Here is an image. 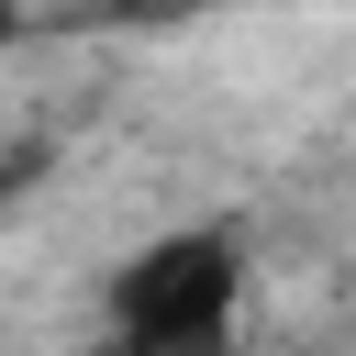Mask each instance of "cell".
<instances>
[{
    "instance_id": "1",
    "label": "cell",
    "mask_w": 356,
    "mask_h": 356,
    "mask_svg": "<svg viewBox=\"0 0 356 356\" xmlns=\"http://www.w3.org/2000/svg\"><path fill=\"white\" fill-rule=\"evenodd\" d=\"M234 300H245V234H234V222H178V234L134 245V256L111 267V289H100L111 334L211 323V312H234Z\"/></svg>"
},
{
    "instance_id": "2",
    "label": "cell",
    "mask_w": 356,
    "mask_h": 356,
    "mask_svg": "<svg viewBox=\"0 0 356 356\" xmlns=\"http://www.w3.org/2000/svg\"><path fill=\"white\" fill-rule=\"evenodd\" d=\"M111 356H234V312H211V323H156V334H111Z\"/></svg>"
},
{
    "instance_id": "3",
    "label": "cell",
    "mask_w": 356,
    "mask_h": 356,
    "mask_svg": "<svg viewBox=\"0 0 356 356\" xmlns=\"http://www.w3.org/2000/svg\"><path fill=\"white\" fill-rule=\"evenodd\" d=\"M0 189H11V178H0Z\"/></svg>"
}]
</instances>
